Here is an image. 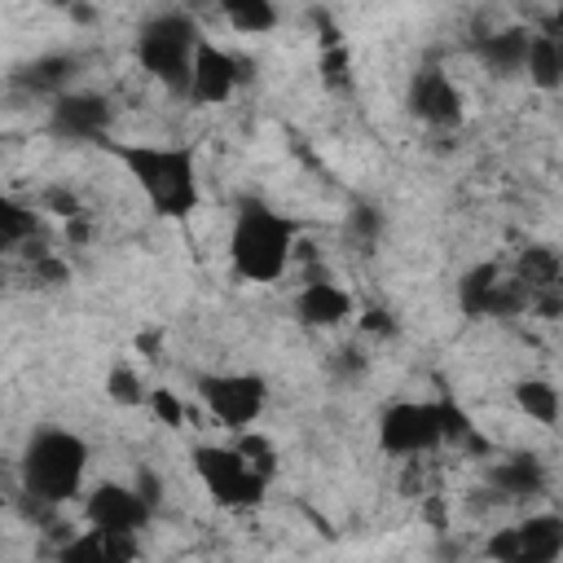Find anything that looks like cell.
<instances>
[{
    "instance_id": "e0dca14e",
    "label": "cell",
    "mask_w": 563,
    "mask_h": 563,
    "mask_svg": "<svg viewBox=\"0 0 563 563\" xmlns=\"http://www.w3.org/2000/svg\"><path fill=\"white\" fill-rule=\"evenodd\" d=\"M488 484L506 497V501H528L545 493V462L537 453H510L501 462H493Z\"/></svg>"
},
{
    "instance_id": "8992f818",
    "label": "cell",
    "mask_w": 563,
    "mask_h": 563,
    "mask_svg": "<svg viewBox=\"0 0 563 563\" xmlns=\"http://www.w3.org/2000/svg\"><path fill=\"white\" fill-rule=\"evenodd\" d=\"M378 449L391 457H422L444 449V396L440 400H391L378 413Z\"/></svg>"
},
{
    "instance_id": "cb8c5ba5",
    "label": "cell",
    "mask_w": 563,
    "mask_h": 563,
    "mask_svg": "<svg viewBox=\"0 0 563 563\" xmlns=\"http://www.w3.org/2000/svg\"><path fill=\"white\" fill-rule=\"evenodd\" d=\"M106 396L119 405V409H141L150 400V387L141 383V374L128 365V361H114L106 369Z\"/></svg>"
},
{
    "instance_id": "7a4b0ae2",
    "label": "cell",
    "mask_w": 563,
    "mask_h": 563,
    "mask_svg": "<svg viewBox=\"0 0 563 563\" xmlns=\"http://www.w3.org/2000/svg\"><path fill=\"white\" fill-rule=\"evenodd\" d=\"M88 440L70 427H40L31 431L22 457H18V475H22V493L35 506H66L84 493V475H88Z\"/></svg>"
},
{
    "instance_id": "3957f363",
    "label": "cell",
    "mask_w": 563,
    "mask_h": 563,
    "mask_svg": "<svg viewBox=\"0 0 563 563\" xmlns=\"http://www.w3.org/2000/svg\"><path fill=\"white\" fill-rule=\"evenodd\" d=\"M295 255V220L273 211L268 202L246 198L229 224V264L242 282H277Z\"/></svg>"
},
{
    "instance_id": "4dcf8cb0",
    "label": "cell",
    "mask_w": 563,
    "mask_h": 563,
    "mask_svg": "<svg viewBox=\"0 0 563 563\" xmlns=\"http://www.w3.org/2000/svg\"><path fill=\"white\" fill-rule=\"evenodd\" d=\"M484 554L497 559V563H515V528H501L484 541Z\"/></svg>"
},
{
    "instance_id": "f546056e",
    "label": "cell",
    "mask_w": 563,
    "mask_h": 563,
    "mask_svg": "<svg viewBox=\"0 0 563 563\" xmlns=\"http://www.w3.org/2000/svg\"><path fill=\"white\" fill-rule=\"evenodd\" d=\"M347 229H352V233H361L365 242H374V238H378V229H383V216H378L374 207H352Z\"/></svg>"
},
{
    "instance_id": "2e32d148",
    "label": "cell",
    "mask_w": 563,
    "mask_h": 563,
    "mask_svg": "<svg viewBox=\"0 0 563 563\" xmlns=\"http://www.w3.org/2000/svg\"><path fill=\"white\" fill-rule=\"evenodd\" d=\"M563 554V515L537 510L515 523V563H554Z\"/></svg>"
},
{
    "instance_id": "83f0119b",
    "label": "cell",
    "mask_w": 563,
    "mask_h": 563,
    "mask_svg": "<svg viewBox=\"0 0 563 563\" xmlns=\"http://www.w3.org/2000/svg\"><path fill=\"white\" fill-rule=\"evenodd\" d=\"M356 325H361L365 334H374V339H396V334H400V325H396V317H391L387 308H365V312L356 317Z\"/></svg>"
},
{
    "instance_id": "8fae6325",
    "label": "cell",
    "mask_w": 563,
    "mask_h": 563,
    "mask_svg": "<svg viewBox=\"0 0 563 563\" xmlns=\"http://www.w3.org/2000/svg\"><path fill=\"white\" fill-rule=\"evenodd\" d=\"M150 501L136 493V484H119V479H101L97 488H88L84 497V519L92 528H110V532H141L150 523Z\"/></svg>"
},
{
    "instance_id": "484cf974",
    "label": "cell",
    "mask_w": 563,
    "mask_h": 563,
    "mask_svg": "<svg viewBox=\"0 0 563 563\" xmlns=\"http://www.w3.org/2000/svg\"><path fill=\"white\" fill-rule=\"evenodd\" d=\"M145 409H150L154 422H163V427H185V400H180L172 387H150Z\"/></svg>"
},
{
    "instance_id": "5bb4252c",
    "label": "cell",
    "mask_w": 563,
    "mask_h": 563,
    "mask_svg": "<svg viewBox=\"0 0 563 563\" xmlns=\"http://www.w3.org/2000/svg\"><path fill=\"white\" fill-rule=\"evenodd\" d=\"M290 308H295V317H299L303 330H334V325L352 321V312H356L352 295L339 282H330V277H308L295 290V303Z\"/></svg>"
},
{
    "instance_id": "277c9868",
    "label": "cell",
    "mask_w": 563,
    "mask_h": 563,
    "mask_svg": "<svg viewBox=\"0 0 563 563\" xmlns=\"http://www.w3.org/2000/svg\"><path fill=\"white\" fill-rule=\"evenodd\" d=\"M198 44H202V31L185 9H163V13L145 18L136 31V57H141L145 75H154L172 92L189 88Z\"/></svg>"
},
{
    "instance_id": "7402d4cb",
    "label": "cell",
    "mask_w": 563,
    "mask_h": 563,
    "mask_svg": "<svg viewBox=\"0 0 563 563\" xmlns=\"http://www.w3.org/2000/svg\"><path fill=\"white\" fill-rule=\"evenodd\" d=\"M40 211L35 207H22L13 198L0 202V246L4 251H22V246H40Z\"/></svg>"
},
{
    "instance_id": "ac0fdd59",
    "label": "cell",
    "mask_w": 563,
    "mask_h": 563,
    "mask_svg": "<svg viewBox=\"0 0 563 563\" xmlns=\"http://www.w3.org/2000/svg\"><path fill=\"white\" fill-rule=\"evenodd\" d=\"M528 40H532V31H523V26L488 31V35H475V57L484 62V70L510 79V75H523V66H528Z\"/></svg>"
},
{
    "instance_id": "d4e9b609",
    "label": "cell",
    "mask_w": 563,
    "mask_h": 563,
    "mask_svg": "<svg viewBox=\"0 0 563 563\" xmlns=\"http://www.w3.org/2000/svg\"><path fill=\"white\" fill-rule=\"evenodd\" d=\"M233 444H238V453H242V457H246L264 479H273V475H277L282 457H277V449H273V440H268V435H260L255 427H246V431H238V440H233Z\"/></svg>"
},
{
    "instance_id": "4316f807",
    "label": "cell",
    "mask_w": 563,
    "mask_h": 563,
    "mask_svg": "<svg viewBox=\"0 0 563 563\" xmlns=\"http://www.w3.org/2000/svg\"><path fill=\"white\" fill-rule=\"evenodd\" d=\"M352 53L343 48V44H325V53H321V79L330 84V88H347L352 84Z\"/></svg>"
},
{
    "instance_id": "f1b7e54d",
    "label": "cell",
    "mask_w": 563,
    "mask_h": 563,
    "mask_svg": "<svg viewBox=\"0 0 563 563\" xmlns=\"http://www.w3.org/2000/svg\"><path fill=\"white\" fill-rule=\"evenodd\" d=\"M40 211H53V216H62V220H75V216H79V198H75L70 189H44Z\"/></svg>"
},
{
    "instance_id": "1f68e13d",
    "label": "cell",
    "mask_w": 563,
    "mask_h": 563,
    "mask_svg": "<svg viewBox=\"0 0 563 563\" xmlns=\"http://www.w3.org/2000/svg\"><path fill=\"white\" fill-rule=\"evenodd\" d=\"M132 484H136V493L150 501V510H158V501H163V479H158L150 466H136V479H132Z\"/></svg>"
},
{
    "instance_id": "9c48e42d",
    "label": "cell",
    "mask_w": 563,
    "mask_h": 563,
    "mask_svg": "<svg viewBox=\"0 0 563 563\" xmlns=\"http://www.w3.org/2000/svg\"><path fill=\"white\" fill-rule=\"evenodd\" d=\"M110 123H114V106L101 92L66 88L48 106V132L57 141H70V145H106L110 141Z\"/></svg>"
},
{
    "instance_id": "5b68a950",
    "label": "cell",
    "mask_w": 563,
    "mask_h": 563,
    "mask_svg": "<svg viewBox=\"0 0 563 563\" xmlns=\"http://www.w3.org/2000/svg\"><path fill=\"white\" fill-rule=\"evenodd\" d=\"M194 462V475L198 484L207 488V497L220 506V510H255L268 493L273 479H264L242 453L238 444H194L189 453Z\"/></svg>"
},
{
    "instance_id": "52a82bcc",
    "label": "cell",
    "mask_w": 563,
    "mask_h": 563,
    "mask_svg": "<svg viewBox=\"0 0 563 563\" xmlns=\"http://www.w3.org/2000/svg\"><path fill=\"white\" fill-rule=\"evenodd\" d=\"M194 387H198V400L207 405V413L229 431H246L251 422H260V413L268 405V383L251 369L202 374Z\"/></svg>"
},
{
    "instance_id": "d6986e66",
    "label": "cell",
    "mask_w": 563,
    "mask_h": 563,
    "mask_svg": "<svg viewBox=\"0 0 563 563\" xmlns=\"http://www.w3.org/2000/svg\"><path fill=\"white\" fill-rule=\"evenodd\" d=\"M75 70H79V62H75L70 53H44V57L26 62V66L13 75V84L26 88V92H40V97H62V92L70 88Z\"/></svg>"
},
{
    "instance_id": "603a6c76",
    "label": "cell",
    "mask_w": 563,
    "mask_h": 563,
    "mask_svg": "<svg viewBox=\"0 0 563 563\" xmlns=\"http://www.w3.org/2000/svg\"><path fill=\"white\" fill-rule=\"evenodd\" d=\"M220 13L238 35H268L277 26V0H220Z\"/></svg>"
},
{
    "instance_id": "44dd1931",
    "label": "cell",
    "mask_w": 563,
    "mask_h": 563,
    "mask_svg": "<svg viewBox=\"0 0 563 563\" xmlns=\"http://www.w3.org/2000/svg\"><path fill=\"white\" fill-rule=\"evenodd\" d=\"M523 79H528L532 88H541V92L563 88V48H559V40L550 35V26H545V31H532Z\"/></svg>"
},
{
    "instance_id": "30bf717a",
    "label": "cell",
    "mask_w": 563,
    "mask_h": 563,
    "mask_svg": "<svg viewBox=\"0 0 563 563\" xmlns=\"http://www.w3.org/2000/svg\"><path fill=\"white\" fill-rule=\"evenodd\" d=\"M405 110L422 123V128H435V132H453L466 114V101L457 92V84L440 70V66H422L409 75V88H405Z\"/></svg>"
},
{
    "instance_id": "ffe728a7",
    "label": "cell",
    "mask_w": 563,
    "mask_h": 563,
    "mask_svg": "<svg viewBox=\"0 0 563 563\" xmlns=\"http://www.w3.org/2000/svg\"><path fill=\"white\" fill-rule=\"evenodd\" d=\"M510 400H515V409H519L528 422H537V427H554L559 413H563V396H559V387H554L550 378H519V383L510 387Z\"/></svg>"
},
{
    "instance_id": "4fadbf2b",
    "label": "cell",
    "mask_w": 563,
    "mask_h": 563,
    "mask_svg": "<svg viewBox=\"0 0 563 563\" xmlns=\"http://www.w3.org/2000/svg\"><path fill=\"white\" fill-rule=\"evenodd\" d=\"M515 277L523 282L532 312H541L545 321L563 317V260H559V251H550L541 242L523 246L515 260Z\"/></svg>"
},
{
    "instance_id": "6da1fadb",
    "label": "cell",
    "mask_w": 563,
    "mask_h": 563,
    "mask_svg": "<svg viewBox=\"0 0 563 563\" xmlns=\"http://www.w3.org/2000/svg\"><path fill=\"white\" fill-rule=\"evenodd\" d=\"M114 163H123V172L132 176V185L141 189V198L150 202V211L158 220H189L202 207V185H198V158L194 145H158V141H106L101 145Z\"/></svg>"
},
{
    "instance_id": "ba28073f",
    "label": "cell",
    "mask_w": 563,
    "mask_h": 563,
    "mask_svg": "<svg viewBox=\"0 0 563 563\" xmlns=\"http://www.w3.org/2000/svg\"><path fill=\"white\" fill-rule=\"evenodd\" d=\"M457 308H462L471 321L519 317V312H528V290H523V282L515 277V268L506 273L497 260H484V264H471V268L457 277Z\"/></svg>"
},
{
    "instance_id": "d6a6232c",
    "label": "cell",
    "mask_w": 563,
    "mask_h": 563,
    "mask_svg": "<svg viewBox=\"0 0 563 563\" xmlns=\"http://www.w3.org/2000/svg\"><path fill=\"white\" fill-rule=\"evenodd\" d=\"M550 35H554L559 48H563V0H559V9H554V18H550Z\"/></svg>"
},
{
    "instance_id": "9a60e30c",
    "label": "cell",
    "mask_w": 563,
    "mask_h": 563,
    "mask_svg": "<svg viewBox=\"0 0 563 563\" xmlns=\"http://www.w3.org/2000/svg\"><path fill=\"white\" fill-rule=\"evenodd\" d=\"M136 554H141V532H110L92 523L57 550L62 563H132Z\"/></svg>"
},
{
    "instance_id": "836d02e7",
    "label": "cell",
    "mask_w": 563,
    "mask_h": 563,
    "mask_svg": "<svg viewBox=\"0 0 563 563\" xmlns=\"http://www.w3.org/2000/svg\"><path fill=\"white\" fill-rule=\"evenodd\" d=\"M48 4H57V9H75L79 0H48Z\"/></svg>"
},
{
    "instance_id": "7c38bea8",
    "label": "cell",
    "mask_w": 563,
    "mask_h": 563,
    "mask_svg": "<svg viewBox=\"0 0 563 563\" xmlns=\"http://www.w3.org/2000/svg\"><path fill=\"white\" fill-rule=\"evenodd\" d=\"M242 79H246L242 62H238L229 48L202 40L198 53H194V70H189V88H185V97H189L194 106H224V101L238 92Z\"/></svg>"
}]
</instances>
